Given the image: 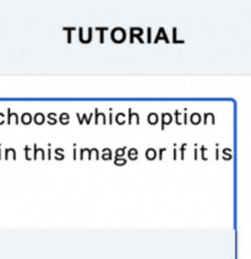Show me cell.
<instances>
[{
	"label": "cell",
	"instance_id": "cell-7",
	"mask_svg": "<svg viewBox=\"0 0 251 259\" xmlns=\"http://www.w3.org/2000/svg\"><path fill=\"white\" fill-rule=\"evenodd\" d=\"M34 122H37L38 124H42V123L44 122V114L37 113L36 117H34Z\"/></svg>",
	"mask_w": 251,
	"mask_h": 259
},
{
	"label": "cell",
	"instance_id": "cell-8",
	"mask_svg": "<svg viewBox=\"0 0 251 259\" xmlns=\"http://www.w3.org/2000/svg\"><path fill=\"white\" fill-rule=\"evenodd\" d=\"M148 122L151 123V124H156V123L158 122V116L156 113H151L148 116Z\"/></svg>",
	"mask_w": 251,
	"mask_h": 259
},
{
	"label": "cell",
	"instance_id": "cell-2",
	"mask_svg": "<svg viewBox=\"0 0 251 259\" xmlns=\"http://www.w3.org/2000/svg\"><path fill=\"white\" fill-rule=\"evenodd\" d=\"M131 39H130V42H134V37H137L138 41H140L141 43H143V39L141 38V34L143 33L142 28H138V27H131Z\"/></svg>",
	"mask_w": 251,
	"mask_h": 259
},
{
	"label": "cell",
	"instance_id": "cell-9",
	"mask_svg": "<svg viewBox=\"0 0 251 259\" xmlns=\"http://www.w3.org/2000/svg\"><path fill=\"white\" fill-rule=\"evenodd\" d=\"M129 157L131 160H136L137 159V150H136V149H131V150L129 151Z\"/></svg>",
	"mask_w": 251,
	"mask_h": 259
},
{
	"label": "cell",
	"instance_id": "cell-16",
	"mask_svg": "<svg viewBox=\"0 0 251 259\" xmlns=\"http://www.w3.org/2000/svg\"><path fill=\"white\" fill-rule=\"evenodd\" d=\"M201 156L204 157V160H206V156H205V146L201 148Z\"/></svg>",
	"mask_w": 251,
	"mask_h": 259
},
{
	"label": "cell",
	"instance_id": "cell-5",
	"mask_svg": "<svg viewBox=\"0 0 251 259\" xmlns=\"http://www.w3.org/2000/svg\"><path fill=\"white\" fill-rule=\"evenodd\" d=\"M156 155H157V152H156V150H154V149H148L146 152V157L148 160L156 159Z\"/></svg>",
	"mask_w": 251,
	"mask_h": 259
},
{
	"label": "cell",
	"instance_id": "cell-6",
	"mask_svg": "<svg viewBox=\"0 0 251 259\" xmlns=\"http://www.w3.org/2000/svg\"><path fill=\"white\" fill-rule=\"evenodd\" d=\"M164 119H167V122L170 123L173 120V116L169 113H164V114H162V120H164ZM164 124H166V122H162V129H164Z\"/></svg>",
	"mask_w": 251,
	"mask_h": 259
},
{
	"label": "cell",
	"instance_id": "cell-15",
	"mask_svg": "<svg viewBox=\"0 0 251 259\" xmlns=\"http://www.w3.org/2000/svg\"><path fill=\"white\" fill-rule=\"evenodd\" d=\"M115 163H117L118 166H122V165H125L126 163V161L125 160H118V159H115Z\"/></svg>",
	"mask_w": 251,
	"mask_h": 259
},
{
	"label": "cell",
	"instance_id": "cell-17",
	"mask_svg": "<svg viewBox=\"0 0 251 259\" xmlns=\"http://www.w3.org/2000/svg\"><path fill=\"white\" fill-rule=\"evenodd\" d=\"M148 42H151V28H148Z\"/></svg>",
	"mask_w": 251,
	"mask_h": 259
},
{
	"label": "cell",
	"instance_id": "cell-1",
	"mask_svg": "<svg viewBox=\"0 0 251 259\" xmlns=\"http://www.w3.org/2000/svg\"><path fill=\"white\" fill-rule=\"evenodd\" d=\"M126 39V32L122 27H117L112 31V41L115 43H122Z\"/></svg>",
	"mask_w": 251,
	"mask_h": 259
},
{
	"label": "cell",
	"instance_id": "cell-13",
	"mask_svg": "<svg viewBox=\"0 0 251 259\" xmlns=\"http://www.w3.org/2000/svg\"><path fill=\"white\" fill-rule=\"evenodd\" d=\"M124 154H125V148L119 149V150H117V156H115V159H119V157H123Z\"/></svg>",
	"mask_w": 251,
	"mask_h": 259
},
{
	"label": "cell",
	"instance_id": "cell-4",
	"mask_svg": "<svg viewBox=\"0 0 251 259\" xmlns=\"http://www.w3.org/2000/svg\"><path fill=\"white\" fill-rule=\"evenodd\" d=\"M22 123H24V124H30L31 122H32V117H31V114L30 113H24L22 114Z\"/></svg>",
	"mask_w": 251,
	"mask_h": 259
},
{
	"label": "cell",
	"instance_id": "cell-11",
	"mask_svg": "<svg viewBox=\"0 0 251 259\" xmlns=\"http://www.w3.org/2000/svg\"><path fill=\"white\" fill-rule=\"evenodd\" d=\"M96 30H98L101 32V38H99V42L101 43H103L105 42V39H103V31H107L108 30V27H98V28H96Z\"/></svg>",
	"mask_w": 251,
	"mask_h": 259
},
{
	"label": "cell",
	"instance_id": "cell-3",
	"mask_svg": "<svg viewBox=\"0 0 251 259\" xmlns=\"http://www.w3.org/2000/svg\"><path fill=\"white\" fill-rule=\"evenodd\" d=\"M164 39V41H166L167 43H169V39L167 38V34H166V31H164V28L163 27H161L160 30H158V33H157V37H156V39H155V43H157L158 41H160V39Z\"/></svg>",
	"mask_w": 251,
	"mask_h": 259
},
{
	"label": "cell",
	"instance_id": "cell-14",
	"mask_svg": "<svg viewBox=\"0 0 251 259\" xmlns=\"http://www.w3.org/2000/svg\"><path fill=\"white\" fill-rule=\"evenodd\" d=\"M74 28H68V27H64V31H69V36H68V42L70 43L71 42V31H73Z\"/></svg>",
	"mask_w": 251,
	"mask_h": 259
},
{
	"label": "cell",
	"instance_id": "cell-12",
	"mask_svg": "<svg viewBox=\"0 0 251 259\" xmlns=\"http://www.w3.org/2000/svg\"><path fill=\"white\" fill-rule=\"evenodd\" d=\"M200 119H201V117H200V114H198V113H195V114H192V116H191V122L192 123H198V122H200Z\"/></svg>",
	"mask_w": 251,
	"mask_h": 259
},
{
	"label": "cell",
	"instance_id": "cell-10",
	"mask_svg": "<svg viewBox=\"0 0 251 259\" xmlns=\"http://www.w3.org/2000/svg\"><path fill=\"white\" fill-rule=\"evenodd\" d=\"M60 119H62V123L63 124H68V122H69V114L68 113H63L62 116H60Z\"/></svg>",
	"mask_w": 251,
	"mask_h": 259
}]
</instances>
